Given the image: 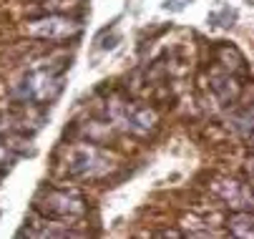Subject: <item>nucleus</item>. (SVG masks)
<instances>
[{
	"label": "nucleus",
	"instance_id": "nucleus-1",
	"mask_svg": "<svg viewBox=\"0 0 254 239\" xmlns=\"http://www.w3.org/2000/svg\"><path fill=\"white\" fill-rule=\"evenodd\" d=\"M33 212L53 222H78L86 217L88 204L81 191L76 189H58V186H43L38 196L33 199Z\"/></svg>",
	"mask_w": 254,
	"mask_h": 239
},
{
	"label": "nucleus",
	"instance_id": "nucleus-2",
	"mask_svg": "<svg viewBox=\"0 0 254 239\" xmlns=\"http://www.w3.org/2000/svg\"><path fill=\"white\" fill-rule=\"evenodd\" d=\"M119 166V159L114 154L103 151L96 144H86V146H73L65 159V174L70 179H83V181H98L103 177H108Z\"/></svg>",
	"mask_w": 254,
	"mask_h": 239
},
{
	"label": "nucleus",
	"instance_id": "nucleus-3",
	"mask_svg": "<svg viewBox=\"0 0 254 239\" xmlns=\"http://www.w3.org/2000/svg\"><path fill=\"white\" fill-rule=\"evenodd\" d=\"M63 88V76L61 71L51 68H38V71L28 73L23 81H18L10 91V98L20 106H48L58 98Z\"/></svg>",
	"mask_w": 254,
	"mask_h": 239
},
{
	"label": "nucleus",
	"instance_id": "nucleus-4",
	"mask_svg": "<svg viewBox=\"0 0 254 239\" xmlns=\"http://www.w3.org/2000/svg\"><path fill=\"white\" fill-rule=\"evenodd\" d=\"M25 30H28V36L38 38V41L65 43L68 38H76L81 33V23L65 13H48L41 18H30Z\"/></svg>",
	"mask_w": 254,
	"mask_h": 239
},
{
	"label": "nucleus",
	"instance_id": "nucleus-5",
	"mask_svg": "<svg viewBox=\"0 0 254 239\" xmlns=\"http://www.w3.org/2000/svg\"><path fill=\"white\" fill-rule=\"evenodd\" d=\"M114 121L119 128L131 131L136 136H146L151 128H156V114L151 109H136V106H124L119 114H114Z\"/></svg>",
	"mask_w": 254,
	"mask_h": 239
},
{
	"label": "nucleus",
	"instance_id": "nucleus-6",
	"mask_svg": "<svg viewBox=\"0 0 254 239\" xmlns=\"http://www.w3.org/2000/svg\"><path fill=\"white\" fill-rule=\"evenodd\" d=\"M209 81H211V91L216 93V98H219L224 106H232L242 96V83L237 81V76L232 71H227V68H222V65L211 68Z\"/></svg>",
	"mask_w": 254,
	"mask_h": 239
},
{
	"label": "nucleus",
	"instance_id": "nucleus-7",
	"mask_svg": "<svg viewBox=\"0 0 254 239\" xmlns=\"http://www.w3.org/2000/svg\"><path fill=\"white\" fill-rule=\"evenodd\" d=\"M214 56H216V63H219L222 68H227V71H232V73H244L247 71L242 53L229 43H219L214 48Z\"/></svg>",
	"mask_w": 254,
	"mask_h": 239
},
{
	"label": "nucleus",
	"instance_id": "nucleus-8",
	"mask_svg": "<svg viewBox=\"0 0 254 239\" xmlns=\"http://www.w3.org/2000/svg\"><path fill=\"white\" fill-rule=\"evenodd\" d=\"M227 229H229V234H234L239 239H254V212L242 209V212L229 214Z\"/></svg>",
	"mask_w": 254,
	"mask_h": 239
},
{
	"label": "nucleus",
	"instance_id": "nucleus-9",
	"mask_svg": "<svg viewBox=\"0 0 254 239\" xmlns=\"http://www.w3.org/2000/svg\"><path fill=\"white\" fill-rule=\"evenodd\" d=\"M232 126L237 128V133L242 136V139H249L252 131H254V106L239 111V114L232 119Z\"/></svg>",
	"mask_w": 254,
	"mask_h": 239
},
{
	"label": "nucleus",
	"instance_id": "nucleus-10",
	"mask_svg": "<svg viewBox=\"0 0 254 239\" xmlns=\"http://www.w3.org/2000/svg\"><path fill=\"white\" fill-rule=\"evenodd\" d=\"M244 169H247L249 179H254V156H249V159H247V166H244Z\"/></svg>",
	"mask_w": 254,
	"mask_h": 239
},
{
	"label": "nucleus",
	"instance_id": "nucleus-11",
	"mask_svg": "<svg viewBox=\"0 0 254 239\" xmlns=\"http://www.w3.org/2000/svg\"><path fill=\"white\" fill-rule=\"evenodd\" d=\"M159 237H181L179 232H174V229H166V232H156Z\"/></svg>",
	"mask_w": 254,
	"mask_h": 239
},
{
	"label": "nucleus",
	"instance_id": "nucleus-12",
	"mask_svg": "<svg viewBox=\"0 0 254 239\" xmlns=\"http://www.w3.org/2000/svg\"><path fill=\"white\" fill-rule=\"evenodd\" d=\"M249 144H252V149H254V131H252V136H249V139H247Z\"/></svg>",
	"mask_w": 254,
	"mask_h": 239
},
{
	"label": "nucleus",
	"instance_id": "nucleus-13",
	"mask_svg": "<svg viewBox=\"0 0 254 239\" xmlns=\"http://www.w3.org/2000/svg\"><path fill=\"white\" fill-rule=\"evenodd\" d=\"M3 139H5V136H3V133H0V141H3Z\"/></svg>",
	"mask_w": 254,
	"mask_h": 239
}]
</instances>
